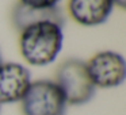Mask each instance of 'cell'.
I'll return each mask as SVG.
<instances>
[{"label":"cell","instance_id":"obj_1","mask_svg":"<svg viewBox=\"0 0 126 115\" xmlns=\"http://www.w3.org/2000/svg\"><path fill=\"white\" fill-rule=\"evenodd\" d=\"M63 27L53 22H39L20 31L19 50L31 65L52 64L63 49Z\"/></svg>","mask_w":126,"mask_h":115},{"label":"cell","instance_id":"obj_2","mask_svg":"<svg viewBox=\"0 0 126 115\" xmlns=\"http://www.w3.org/2000/svg\"><path fill=\"white\" fill-rule=\"evenodd\" d=\"M54 83L63 91L66 104L81 106L95 95V85L88 76L85 62L77 58L65 60L58 66Z\"/></svg>","mask_w":126,"mask_h":115},{"label":"cell","instance_id":"obj_3","mask_svg":"<svg viewBox=\"0 0 126 115\" xmlns=\"http://www.w3.org/2000/svg\"><path fill=\"white\" fill-rule=\"evenodd\" d=\"M20 103L23 115H65L68 106L63 91L50 80L31 83Z\"/></svg>","mask_w":126,"mask_h":115},{"label":"cell","instance_id":"obj_4","mask_svg":"<svg viewBox=\"0 0 126 115\" xmlns=\"http://www.w3.org/2000/svg\"><path fill=\"white\" fill-rule=\"evenodd\" d=\"M85 66L95 88H115L125 81V58L119 53L111 50L99 52L85 62Z\"/></svg>","mask_w":126,"mask_h":115},{"label":"cell","instance_id":"obj_5","mask_svg":"<svg viewBox=\"0 0 126 115\" xmlns=\"http://www.w3.org/2000/svg\"><path fill=\"white\" fill-rule=\"evenodd\" d=\"M31 84L30 71L16 62L0 65V106L20 101Z\"/></svg>","mask_w":126,"mask_h":115},{"label":"cell","instance_id":"obj_6","mask_svg":"<svg viewBox=\"0 0 126 115\" xmlns=\"http://www.w3.org/2000/svg\"><path fill=\"white\" fill-rule=\"evenodd\" d=\"M114 7L112 0H69V14L81 26H98L109 19Z\"/></svg>","mask_w":126,"mask_h":115},{"label":"cell","instance_id":"obj_7","mask_svg":"<svg viewBox=\"0 0 126 115\" xmlns=\"http://www.w3.org/2000/svg\"><path fill=\"white\" fill-rule=\"evenodd\" d=\"M11 20L14 27L18 31H22L30 25H35L39 22H53L64 27L65 18H64L63 10L60 7H52V8H31L22 3L15 4L11 12Z\"/></svg>","mask_w":126,"mask_h":115},{"label":"cell","instance_id":"obj_8","mask_svg":"<svg viewBox=\"0 0 126 115\" xmlns=\"http://www.w3.org/2000/svg\"><path fill=\"white\" fill-rule=\"evenodd\" d=\"M58 1L60 0H20L19 3L31 8H52V7H57Z\"/></svg>","mask_w":126,"mask_h":115},{"label":"cell","instance_id":"obj_9","mask_svg":"<svg viewBox=\"0 0 126 115\" xmlns=\"http://www.w3.org/2000/svg\"><path fill=\"white\" fill-rule=\"evenodd\" d=\"M114 1V4H118L119 7H125V1L126 0H112Z\"/></svg>","mask_w":126,"mask_h":115},{"label":"cell","instance_id":"obj_10","mask_svg":"<svg viewBox=\"0 0 126 115\" xmlns=\"http://www.w3.org/2000/svg\"><path fill=\"white\" fill-rule=\"evenodd\" d=\"M3 64V58H1V53H0V65Z\"/></svg>","mask_w":126,"mask_h":115},{"label":"cell","instance_id":"obj_11","mask_svg":"<svg viewBox=\"0 0 126 115\" xmlns=\"http://www.w3.org/2000/svg\"><path fill=\"white\" fill-rule=\"evenodd\" d=\"M0 112H1V108H0Z\"/></svg>","mask_w":126,"mask_h":115}]
</instances>
